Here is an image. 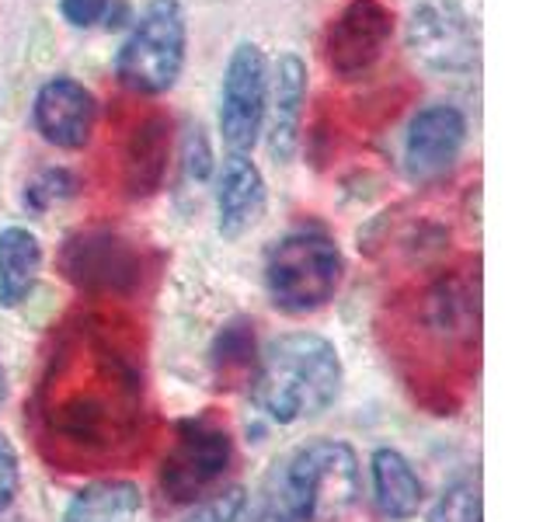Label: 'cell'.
<instances>
[{
  "mask_svg": "<svg viewBox=\"0 0 557 522\" xmlns=\"http://www.w3.org/2000/svg\"><path fill=\"white\" fill-rule=\"evenodd\" d=\"M304 98H307V66L300 57L283 52L272 74V91L265 98L269 115V147L275 161H289L300 139V119H304Z\"/></svg>",
  "mask_w": 557,
  "mask_h": 522,
  "instance_id": "obj_12",
  "label": "cell"
},
{
  "mask_svg": "<svg viewBox=\"0 0 557 522\" xmlns=\"http://www.w3.org/2000/svg\"><path fill=\"white\" fill-rule=\"evenodd\" d=\"M394 35V11L383 0H348L324 32L327 70L342 80L362 77Z\"/></svg>",
  "mask_w": 557,
  "mask_h": 522,
  "instance_id": "obj_8",
  "label": "cell"
},
{
  "mask_svg": "<svg viewBox=\"0 0 557 522\" xmlns=\"http://www.w3.org/2000/svg\"><path fill=\"white\" fill-rule=\"evenodd\" d=\"M467 139V119L453 104H429L408 126L405 167L414 182H435L457 164Z\"/></svg>",
  "mask_w": 557,
  "mask_h": 522,
  "instance_id": "obj_9",
  "label": "cell"
},
{
  "mask_svg": "<svg viewBox=\"0 0 557 522\" xmlns=\"http://www.w3.org/2000/svg\"><path fill=\"white\" fill-rule=\"evenodd\" d=\"M283 501L300 522H338L359 501V460L345 443H310L293 457Z\"/></svg>",
  "mask_w": 557,
  "mask_h": 522,
  "instance_id": "obj_4",
  "label": "cell"
},
{
  "mask_svg": "<svg viewBox=\"0 0 557 522\" xmlns=\"http://www.w3.org/2000/svg\"><path fill=\"white\" fill-rule=\"evenodd\" d=\"M139 373L115 352L101 331L81 324V335L60 356L42 387L46 439L63 460H98L133 439L139 422Z\"/></svg>",
  "mask_w": 557,
  "mask_h": 522,
  "instance_id": "obj_1",
  "label": "cell"
},
{
  "mask_svg": "<svg viewBox=\"0 0 557 522\" xmlns=\"http://www.w3.org/2000/svg\"><path fill=\"white\" fill-rule=\"evenodd\" d=\"M240 515H244V492L231 487V492H220L209 501H202L188 522H240Z\"/></svg>",
  "mask_w": 557,
  "mask_h": 522,
  "instance_id": "obj_22",
  "label": "cell"
},
{
  "mask_svg": "<svg viewBox=\"0 0 557 522\" xmlns=\"http://www.w3.org/2000/svg\"><path fill=\"white\" fill-rule=\"evenodd\" d=\"M234 457L231 432L216 418H185L174 428L171 449L161 467V487L171 501H196L226 474Z\"/></svg>",
  "mask_w": 557,
  "mask_h": 522,
  "instance_id": "obj_6",
  "label": "cell"
},
{
  "mask_svg": "<svg viewBox=\"0 0 557 522\" xmlns=\"http://www.w3.org/2000/svg\"><path fill=\"white\" fill-rule=\"evenodd\" d=\"M429 522H481V487L474 477L453 481L432 505Z\"/></svg>",
  "mask_w": 557,
  "mask_h": 522,
  "instance_id": "obj_19",
  "label": "cell"
},
{
  "mask_svg": "<svg viewBox=\"0 0 557 522\" xmlns=\"http://www.w3.org/2000/svg\"><path fill=\"white\" fill-rule=\"evenodd\" d=\"M139 505H144V498H139V487L133 481L109 477L81 487L63 522H133Z\"/></svg>",
  "mask_w": 557,
  "mask_h": 522,
  "instance_id": "obj_17",
  "label": "cell"
},
{
  "mask_svg": "<svg viewBox=\"0 0 557 522\" xmlns=\"http://www.w3.org/2000/svg\"><path fill=\"white\" fill-rule=\"evenodd\" d=\"M8 394V376H4V365H0V400H4Z\"/></svg>",
  "mask_w": 557,
  "mask_h": 522,
  "instance_id": "obj_25",
  "label": "cell"
},
{
  "mask_svg": "<svg viewBox=\"0 0 557 522\" xmlns=\"http://www.w3.org/2000/svg\"><path fill=\"white\" fill-rule=\"evenodd\" d=\"M411 46L435 66H457L453 63V52H460L463 63L470 60V42H467L463 28L457 22H449V17H435L432 11L414 14Z\"/></svg>",
  "mask_w": 557,
  "mask_h": 522,
  "instance_id": "obj_18",
  "label": "cell"
},
{
  "mask_svg": "<svg viewBox=\"0 0 557 522\" xmlns=\"http://www.w3.org/2000/svg\"><path fill=\"white\" fill-rule=\"evenodd\" d=\"M42 272V244L25 226L0 231V303L17 307L39 283Z\"/></svg>",
  "mask_w": 557,
  "mask_h": 522,
  "instance_id": "obj_15",
  "label": "cell"
},
{
  "mask_svg": "<svg viewBox=\"0 0 557 522\" xmlns=\"http://www.w3.org/2000/svg\"><path fill=\"white\" fill-rule=\"evenodd\" d=\"M342 251L321 231H293L272 244L265 258V286L278 310H321L342 283Z\"/></svg>",
  "mask_w": 557,
  "mask_h": 522,
  "instance_id": "obj_3",
  "label": "cell"
},
{
  "mask_svg": "<svg viewBox=\"0 0 557 522\" xmlns=\"http://www.w3.org/2000/svg\"><path fill=\"white\" fill-rule=\"evenodd\" d=\"M185 66V14L178 0H153L122 42L115 74L136 95H164Z\"/></svg>",
  "mask_w": 557,
  "mask_h": 522,
  "instance_id": "obj_5",
  "label": "cell"
},
{
  "mask_svg": "<svg viewBox=\"0 0 557 522\" xmlns=\"http://www.w3.org/2000/svg\"><path fill=\"white\" fill-rule=\"evenodd\" d=\"M74 188H77V182L70 178L66 171H46V174H39V182H32V185H28L25 202H28L32 209H49L52 202H60V199H66V196H74Z\"/></svg>",
  "mask_w": 557,
  "mask_h": 522,
  "instance_id": "obj_21",
  "label": "cell"
},
{
  "mask_svg": "<svg viewBox=\"0 0 557 522\" xmlns=\"http://www.w3.org/2000/svg\"><path fill=\"white\" fill-rule=\"evenodd\" d=\"M342 387V359L335 345L310 331L275 338L251 373V397L278 425L318 418Z\"/></svg>",
  "mask_w": 557,
  "mask_h": 522,
  "instance_id": "obj_2",
  "label": "cell"
},
{
  "mask_svg": "<svg viewBox=\"0 0 557 522\" xmlns=\"http://www.w3.org/2000/svg\"><path fill=\"white\" fill-rule=\"evenodd\" d=\"M104 8H109V0H60L63 17L70 25H77V28L95 25L98 17L104 14Z\"/></svg>",
  "mask_w": 557,
  "mask_h": 522,
  "instance_id": "obj_24",
  "label": "cell"
},
{
  "mask_svg": "<svg viewBox=\"0 0 557 522\" xmlns=\"http://www.w3.org/2000/svg\"><path fill=\"white\" fill-rule=\"evenodd\" d=\"M32 119L46 144L60 150H81L87 147V139L95 133L98 104L84 84L70 77H52L39 87V95H35Z\"/></svg>",
  "mask_w": 557,
  "mask_h": 522,
  "instance_id": "obj_10",
  "label": "cell"
},
{
  "mask_svg": "<svg viewBox=\"0 0 557 522\" xmlns=\"http://www.w3.org/2000/svg\"><path fill=\"white\" fill-rule=\"evenodd\" d=\"M216 365L223 376L248 373L255 365V335L248 324H231L216 341Z\"/></svg>",
  "mask_w": 557,
  "mask_h": 522,
  "instance_id": "obj_20",
  "label": "cell"
},
{
  "mask_svg": "<svg viewBox=\"0 0 557 522\" xmlns=\"http://www.w3.org/2000/svg\"><path fill=\"white\" fill-rule=\"evenodd\" d=\"M63 269L81 286L126 289L139 272V261L122 237L109 231H87L66 244Z\"/></svg>",
  "mask_w": 557,
  "mask_h": 522,
  "instance_id": "obj_11",
  "label": "cell"
},
{
  "mask_svg": "<svg viewBox=\"0 0 557 522\" xmlns=\"http://www.w3.org/2000/svg\"><path fill=\"white\" fill-rule=\"evenodd\" d=\"M17 481H22V470H17V452L8 443V435L0 432V512L8 509L17 495Z\"/></svg>",
  "mask_w": 557,
  "mask_h": 522,
  "instance_id": "obj_23",
  "label": "cell"
},
{
  "mask_svg": "<svg viewBox=\"0 0 557 522\" xmlns=\"http://www.w3.org/2000/svg\"><path fill=\"white\" fill-rule=\"evenodd\" d=\"M373 492H376L380 512L391 519H411L422 509V498H425L422 477L414 474L408 457H400L397 449L373 452Z\"/></svg>",
  "mask_w": 557,
  "mask_h": 522,
  "instance_id": "obj_16",
  "label": "cell"
},
{
  "mask_svg": "<svg viewBox=\"0 0 557 522\" xmlns=\"http://www.w3.org/2000/svg\"><path fill=\"white\" fill-rule=\"evenodd\" d=\"M216 213H220V234L226 240H237L265 213V182L261 171L248 161V153H231L220 167V188H216Z\"/></svg>",
  "mask_w": 557,
  "mask_h": 522,
  "instance_id": "obj_13",
  "label": "cell"
},
{
  "mask_svg": "<svg viewBox=\"0 0 557 522\" xmlns=\"http://www.w3.org/2000/svg\"><path fill=\"white\" fill-rule=\"evenodd\" d=\"M265 98H269V63L255 42H240L231 52L220 95V133L231 153H248L258 144L265 126Z\"/></svg>",
  "mask_w": 557,
  "mask_h": 522,
  "instance_id": "obj_7",
  "label": "cell"
},
{
  "mask_svg": "<svg viewBox=\"0 0 557 522\" xmlns=\"http://www.w3.org/2000/svg\"><path fill=\"white\" fill-rule=\"evenodd\" d=\"M171 161V122L164 115H150L136 122L129 133L126 157H122V182L133 199H147L168 178Z\"/></svg>",
  "mask_w": 557,
  "mask_h": 522,
  "instance_id": "obj_14",
  "label": "cell"
}]
</instances>
